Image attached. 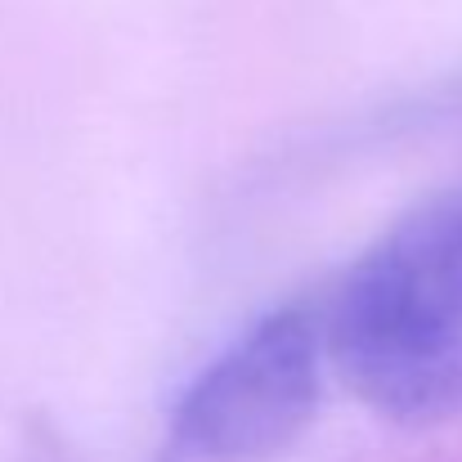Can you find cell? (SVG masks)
I'll return each instance as SVG.
<instances>
[{
    "label": "cell",
    "instance_id": "obj_1",
    "mask_svg": "<svg viewBox=\"0 0 462 462\" xmlns=\"http://www.w3.org/2000/svg\"><path fill=\"white\" fill-rule=\"evenodd\" d=\"M323 359L382 418H462V184L409 207L319 310Z\"/></svg>",
    "mask_w": 462,
    "mask_h": 462
},
{
    "label": "cell",
    "instance_id": "obj_2",
    "mask_svg": "<svg viewBox=\"0 0 462 462\" xmlns=\"http://www.w3.org/2000/svg\"><path fill=\"white\" fill-rule=\"evenodd\" d=\"M323 332L306 301L265 310L180 391L166 462H270L319 409Z\"/></svg>",
    "mask_w": 462,
    "mask_h": 462
}]
</instances>
